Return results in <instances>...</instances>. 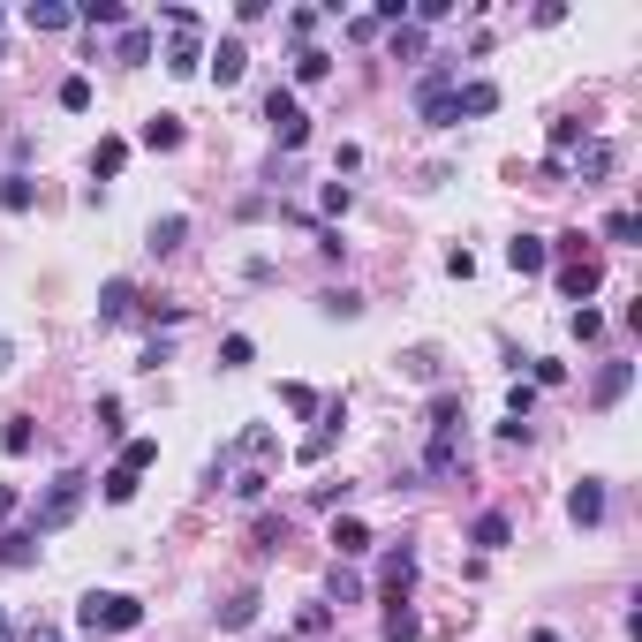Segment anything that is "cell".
<instances>
[{
    "label": "cell",
    "instance_id": "obj_15",
    "mask_svg": "<svg viewBox=\"0 0 642 642\" xmlns=\"http://www.w3.org/2000/svg\"><path fill=\"white\" fill-rule=\"evenodd\" d=\"M99 491H106V507H129L136 491H144V469H129V461H114V469L99 476Z\"/></svg>",
    "mask_w": 642,
    "mask_h": 642
},
{
    "label": "cell",
    "instance_id": "obj_49",
    "mask_svg": "<svg viewBox=\"0 0 642 642\" xmlns=\"http://www.w3.org/2000/svg\"><path fill=\"white\" fill-rule=\"evenodd\" d=\"M8 514H16V484H0V522H8Z\"/></svg>",
    "mask_w": 642,
    "mask_h": 642
},
{
    "label": "cell",
    "instance_id": "obj_11",
    "mask_svg": "<svg viewBox=\"0 0 642 642\" xmlns=\"http://www.w3.org/2000/svg\"><path fill=\"white\" fill-rule=\"evenodd\" d=\"M507 265L514 272H552V242H544V235H514L507 242Z\"/></svg>",
    "mask_w": 642,
    "mask_h": 642
},
{
    "label": "cell",
    "instance_id": "obj_19",
    "mask_svg": "<svg viewBox=\"0 0 642 642\" xmlns=\"http://www.w3.org/2000/svg\"><path fill=\"white\" fill-rule=\"evenodd\" d=\"M257 612H265V597H257V590H235V597L220 605V627H227V635H242V627H257Z\"/></svg>",
    "mask_w": 642,
    "mask_h": 642
},
{
    "label": "cell",
    "instance_id": "obj_34",
    "mask_svg": "<svg viewBox=\"0 0 642 642\" xmlns=\"http://www.w3.org/2000/svg\"><path fill=\"white\" fill-rule=\"evenodd\" d=\"M121 167H129V144H121V136H106L99 152H91V174H106V182H114Z\"/></svg>",
    "mask_w": 642,
    "mask_h": 642
},
{
    "label": "cell",
    "instance_id": "obj_23",
    "mask_svg": "<svg viewBox=\"0 0 642 642\" xmlns=\"http://www.w3.org/2000/svg\"><path fill=\"white\" fill-rule=\"evenodd\" d=\"M378 582H386L393 597H408V582H416V552H408V544H401V552H386V559H378Z\"/></svg>",
    "mask_w": 642,
    "mask_h": 642
},
{
    "label": "cell",
    "instance_id": "obj_16",
    "mask_svg": "<svg viewBox=\"0 0 642 642\" xmlns=\"http://www.w3.org/2000/svg\"><path fill=\"white\" fill-rule=\"evenodd\" d=\"M627 386H635V363H605V371H597V386H590V401L612 408V401H627Z\"/></svg>",
    "mask_w": 642,
    "mask_h": 642
},
{
    "label": "cell",
    "instance_id": "obj_35",
    "mask_svg": "<svg viewBox=\"0 0 642 642\" xmlns=\"http://www.w3.org/2000/svg\"><path fill=\"white\" fill-rule=\"evenodd\" d=\"M318 310H325V318H363V295H355V288H325Z\"/></svg>",
    "mask_w": 642,
    "mask_h": 642
},
{
    "label": "cell",
    "instance_id": "obj_32",
    "mask_svg": "<svg viewBox=\"0 0 642 642\" xmlns=\"http://www.w3.org/2000/svg\"><path fill=\"white\" fill-rule=\"evenodd\" d=\"M355 597H363V575H355V567H333V575H325V605H355Z\"/></svg>",
    "mask_w": 642,
    "mask_h": 642
},
{
    "label": "cell",
    "instance_id": "obj_10",
    "mask_svg": "<svg viewBox=\"0 0 642 642\" xmlns=\"http://www.w3.org/2000/svg\"><path fill=\"white\" fill-rule=\"evenodd\" d=\"M378 635H386V642H423V612L408 605V597H393L386 620H378Z\"/></svg>",
    "mask_w": 642,
    "mask_h": 642
},
{
    "label": "cell",
    "instance_id": "obj_53",
    "mask_svg": "<svg viewBox=\"0 0 642 642\" xmlns=\"http://www.w3.org/2000/svg\"><path fill=\"white\" fill-rule=\"evenodd\" d=\"M265 642H295V635H265Z\"/></svg>",
    "mask_w": 642,
    "mask_h": 642
},
{
    "label": "cell",
    "instance_id": "obj_20",
    "mask_svg": "<svg viewBox=\"0 0 642 642\" xmlns=\"http://www.w3.org/2000/svg\"><path fill=\"white\" fill-rule=\"evenodd\" d=\"M114 61L121 68H144V61H152V23H129V31L114 38Z\"/></svg>",
    "mask_w": 642,
    "mask_h": 642
},
{
    "label": "cell",
    "instance_id": "obj_26",
    "mask_svg": "<svg viewBox=\"0 0 642 642\" xmlns=\"http://www.w3.org/2000/svg\"><path fill=\"white\" fill-rule=\"evenodd\" d=\"M333 552L340 559H363V552H371V529L355 522V514H340V522H333Z\"/></svg>",
    "mask_w": 642,
    "mask_h": 642
},
{
    "label": "cell",
    "instance_id": "obj_25",
    "mask_svg": "<svg viewBox=\"0 0 642 642\" xmlns=\"http://www.w3.org/2000/svg\"><path fill=\"white\" fill-rule=\"evenodd\" d=\"M129 310H136V288H129V280H106V288H99V325H121Z\"/></svg>",
    "mask_w": 642,
    "mask_h": 642
},
{
    "label": "cell",
    "instance_id": "obj_14",
    "mask_svg": "<svg viewBox=\"0 0 642 642\" xmlns=\"http://www.w3.org/2000/svg\"><path fill=\"white\" fill-rule=\"evenodd\" d=\"M612 167H620V152H612L605 136H590V144H582V159H575V182H605Z\"/></svg>",
    "mask_w": 642,
    "mask_h": 642
},
{
    "label": "cell",
    "instance_id": "obj_6",
    "mask_svg": "<svg viewBox=\"0 0 642 642\" xmlns=\"http://www.w3.org/2000/svg\"><path fill=\"white\" fill-rule=\"evenodd\" d=\"M461 461H469L461 431H431V446H423V476H431V484H446V476H461Z\"/></svg>",
    "mask_w": 642,
    "mask_h": 642
},
{
    "label": "cell",
    "instance_id": "obj_31",
    "mask_svg": "<svg viewBox=\"0 0 642 642\" xmlns=\"http://www.w3.org/2000/svg\"><path fill=\"white\" fill-rule=\"evenodd\" d=\"M325 76H333V53H325V46H303V53H295V84H325Z\"/></svg>",
    "mask_w": 642,
    "mask_h": 642
},
{
    "label": "cell",
    "instance_id": "obj_30",
    "mask_svg": "<svg viewBox=\"0 0 642 642\" xmlns=\"http://www.w3.org/2000/svg\"><path fill=\"white\" fill-rule=\"evenodd\" d=\"M31 204H38L31 174H0V212H31Z\"/></svg>",
    "mask_w": 642,
    "mask_h": 642
},
{
    "label": "cell",
    "instance_id": "obj_3",
    "mask_svg": "<svg viewBox=\"0 0 642 642\" xmlns=\"http://www.w3.org/2000/svg\"><path fill=\"white\" fill-rule=\"evenodd\" d=\"M167 68H174V76H197V68H204V16H197V8H167Z\"/></svg>",
    "mask_w": 642,
    "mask_h": 642
},
{
    "label": "cell",
    "instance_id": "obj_43",
    "mask_svg": "<svg viewBox=\"0 0 642 642\" xmlns=\"http://www.w3.org/2000/svg\"><path fill=\"white\" fill-rule=\"evenodd\" d=\"M325 627H333V605H303V620H295V642H303V635H325Z\"/></svg>",
    "mask_w": 642,
    "mask_h": 642
},
{
    "label": "cell",
    "instance_id": "obj_17",
    "mask_svg": "<svg viewBox=\"0 0 642 642\" xmlns=\"http://www.w3.org/2000/svg\"><path fill=\"white\" fill-rule=\"evenodd\" d=\"M76 23H91V31H129V8H121V0H76Z\"/></svg>",
    "mask_w": 642,
    "mask_h": 642
},
{
    "label": "cell",
    "instance_id": "obj_24",
    "mask_svg": "<svg viewBox=\"0 0 642 642\" xmlns=\"http://www.w3.org/2000/svg\"><path fill=\"white\" fill-rule=\"evenodd\" d=\"M491 106H499V84H484V76H476V84H454V121L461 114H491Z\"/></svg>",
    "mask_w": 642,
    "mask_h": 642
},
{
    "label": "cell",
    "instance_id": "obj_41",
    "mask_svg": "<svg viewBox=\"0 0 642 642\" xmlns=\"http://www.w3.org/2000/svg\"><path fill=\"white\" fill-rule=\"evenodd\" d=\"M401 371H408V378H423V386H431V378H439V355H431V348H408V355H401Z\"/></svg>",
    "mask_w": 642,
    "mask_h": 642
},
{
    "label": "cell",
    "instance_id": "obj_29",
    "mask_svg": "<svg viewBox=\"0 0 642 642\" xmlns=\"http://www.w3.org/2000/svg\"><path fill=\"white\" fill-rule=\"evenodd\" d=\"M288 529H295V522H288V514H257V529H250V544H257V552H265V559H272V552H280V544H288Z\"/></svg>",
    "mask_w": 642,
    "mask_h": 642
},
{
    "label": "cell",
    "instance_id": "obj_37",
    "mask_svg": "<svg viewBox=\"0 0 642 642\" xmlns=\"http://www.w3.org/2000/svg\"><path fill=\"white\" fill-rule=\"evenodd\" d=\"M431 431H461V393H431Z\"/></svg>",
    "mask_w": 642,
    "mask_h": 642
},
{
    "label": "cell",
    "instance_id": "obj_4",
    "mask_svg": "<svg viewBox=\"0 0 642 642\" xmlns=\"http://www.w3.org/2000/svg\"><path fill=\"white\" fill-rule=\"evenodd\" d=\"M265 121H272V136H280V152H303L310 144V114H303V99H295L288 84L265 91Z\"/></svg>",
    "mask_w": 642,
    "mask_h": 642
},
{
    "label": "cell",
    "instance_id": "obj_2",
    "mask_svg": "<svg viewBox=\"0 0 642 642\" xmlns=\"http://www.w3.org/2000/svg\"><path fill=\"white\" fill-rule=\"evenodd\" d=\"M84 499H91V476H84V469H61V476H53V484H46V499H38V507H31V529H38V537H53V529H68V522H76V507H84Z\"/></svg>",
    "mask_w": 642,
    "mask_h": 642
},
{
    "label": "cell",
    "instance_id": "obj_45",
    "mask_svg": "<svg viewBox=\"0 0 642 642\" xmlns=\"http://www.w3.org/2000/svg\"><path fill=\"white\" fill-rule=\"evenodd\" d=\"M265 484H272V476H265V469H250V476H235V499H242V507H257V499H265Z\"/></svg>",
    "mask_w": 642,
    "mask_h": 642
},
{
    "label": "cell",
    "instance_id": "obj_1",
    "mask_svg": "<svg viewBox=\"0 0 642 642\" xmlns=\"http://www.w3.org/2000/svg\"><path fill=\"white\" fill-rule=\"evenodd\" d=\"M76 627H84V635H136V627H144V597H129V590H91L84 605H76Z\"/></svg>",
    "mask_w": 642,
    "mask_h": 642
},
{
    "label": "cell",
    "instance_id": "obj_21",
    "mask_svg": "<svg viewBox=\"0 0 642 642\" xmlns=\"http://www.w3.org/2000/svg\"><path fill=\"white\" fill-rule=\"evenodd\" d=\"M0 567H38V529H31V522L0 537Z\"/></svg>",
    "mask_w": 642,
    "mask_h": 642
},
{
    "label": "cell",
    "instance_id": "obj_52",
    "mask_svg": "<svg viewBox=\"0 0 642 642\" xmlns=\"http://www.w3.org/2000/svg\"><path fill=\"white\" fill-rule=\"evenodd\" d=\"M529 642H559V635H552V627H537V635H529Z\"/></svg>",
    "mask_w": 642,
    "mask_h": 642
},
{
    "label": "cell",
    "instance_id": "obj_22",
    "mask_svg": "<svg viewBox=\"0 0 642 642\" xmlns=\"http://www.w3.org/2000/svg\"><path fill=\"white\" fill-rule=\"evenodd\" d=\"M507 537H514V522H507L499 507H491V514H476V522H469V544H476V552H499Z\"/></svg>",
    "mask_w": 642,
    "mask_h": 642
},
{
    "label": "cell",
    "instance_id": "obj_40",
    "mask_svg": "<svg viewBox=\"0 0 642 642\" xmlns=\"http://www.w3.org/2000/svg\"><path fill=\"white\" fill-rule=\"evenodd\" d=\"M280 408H288V416H318V393H310V386H280Z\"/></svg>",
    "mask_w": 642,
    "mask_h": 642
},
{
    "label": "cell",
    "instance_id": "obj_42",
    "mask_svg": "<svg viewBox=\"0 0 642 642\" xmlns=\"http://www.w3.org/2000/svg\"><path fill=\"white\" fill-rule=\"evenodd\" d=\"M416 53H423V31L416 23H393V61H416Z\"/></svg>",
    "mask_w": 642,
    "mask_h": 642
},
{
    "label": "cell",
    "instance_id": "obj_7",
    "mask_svg": "<svg viewBox=\"0 0 642 642\" xmlns=\"http://www.w3.org/2000/svg\"><path fill=\"white\" fill-rule=\"evenodd\" d=\"M597 288H605V265H597V257H567V265H559V295H567V303H590Z\"/></svg>",
    "mask_w": 642,
    "mask_h": 642
},
{
    "label": "cell",
    "instance_id": "obj_13",
    "mask_svg": "<svg viewBox=\"0 0 642 642\" xmlns=\"http://www.w3.org/2000/svg\"><path fill=\"white\" fill-rule=\"evenodd\" d=\"M204 61H212V76H220V84H242V68H250V46H242V38H220V46L204 53Z\"/></svg>",
    "mask_w": 642,
    "mask_h": 642
},
{
    "label": "cell",
    "instance_id": "obj_27",
    "mask_svg": "<svg viewBox=\"0 0 642 642\" xmlns=\"http://www.w3.org/2000/svg\"><path fill=\"white\" fill-rule=\"evenodd\" d=\"M31 446H38V423H31V416H8V423H0V454H16V461H23Z\"/></svg>",
    "mask_w": 642,
    "mask_h": 642
},
{
    "label": "cell",
    "instance_id": "obj_47",
    "mask_svg": "<svg viewBox=\"0 0 642 642\" xmlns=\"http://www.w3.org/2000/svg\"><path fill=\"white\" fill-rule=\"evenodd\" d=\"M99 431H106V439H121V401H114V393H99Z\"/></svg>",
    "mask_w": 642,
    "mask_h": 642
},
{
    "label": "cell",
    "instance_id": "obj_5",
    "mask_svg": "<svg viewBox=\"0 0 642 642\" xmlns=\"http://www.w3.org/2000/svg\"><path fill=\"white\" fill-rule=\"evenodd\" d=\"M416 114L431 121V129H454V61H431L416 84Z\"/></svg>",
    "mask_w": 642,
    "mask_h": 642
},
{
    "label": "cell",
    "instance_id": "obj_48",
    "mask_svg": "<svg viewBox=\"0 0 642 642\" xmlns=\"http://www.w3.org/2000/svg\"><path fill=\"white\" fill-rule=\"evenodd\" d=\"M597 333H605V318H597V310L582 303V310H575V340H597Z\"/></svg>",
    "mask_w": 642,
    "mask_h": 642
},
{
    "label": "cell",
    "instance_id": "obj_46",
    "mask_svg": "<svg viewBox=\"0 0 642 642\" xmlns=\"http://www.w3.org/2000/svg\"><path fill=\"white\" fill-rule=\"evenodd\" d=\"M318 204H325V212H333V220H340V212H348V204H355V189H348V182H325V189H318Z\"/></svg>",
    "mask_w": 642,
    "mask_h": 642
},
{
    "label": "cell",
    "instance_id": "obj_50",
    "mask_svg": "<svg viewBox=\"0 0 642 642\" xmlns=\"http://www.w3.org/2000/svg\"><path fill=\"white\" fill-rule=\"evenodd\" d=\"M8 363H16V340H8V333H0V378H8Z\"/></svg>",
    "mask_w": 642,
    "mask_h": 642
},
{
    "label": "cell",
    "instance_id": "obj_33",
    "mask_svg": "<svg viewBox=\"0 0 642 642\" xmlns=\"http://www.w3.org/2000/svg\"><path fill=\"white\" fill-rule=\"evenodd\" d=\"M635 235H642V212H627V204H620V212H605V242H612V250H627Z\"/></svg>",
    "mask_w": 642,
    "mask_h": 642
},
{
    "label": "cell",
    "instance_id": "obj_28",
    "mask_svg": "<svg viewBox=\"0 0 642 642\" xmlns=\"http://www.w3.org/2000/svg\"><path fill=\"white\" fill-rule=\"evenodd\" d=\"M23 23H31V31H68V23H76V8H61V0H31V8H23Z\"/></svg>",
    "mask_w": 642,
    "mask_h": 642
},
{
    "label": "cell",
    "instance_id": "obj_12",
    "mask_svg": "<svg viewBox=\"0 0 642 642\" xmlns=\"http://www.w3.org/2000/svg\"><path fill=\"white\" fill-rule=\"evenodd\" d=\"M136 144H144V152H182V114H152L136 129Z\"/></svg>",
    "mask_w": 642,
    "mask_h": 642
},
{
    "label": "cell",
    "instance_id": "obj_39",
    "mask_svg": "<svg viewBox=\"0 0 642 642\" xmlns=\"http://www.w3.org/2000/svg\"><path fill=\"white\" fill-rule=\"evenodd\" d=\"M250 355H257V348H250V333H227V340H220V371H242Z\"/></svg>",
    "mask_w": 642,
    "mask_h": 642
},
{
    "label": "cell",
    "instance_id": "obj_51",
    "mask_svg": "<svg viewBox=\"0 0 642 642\" xmlns=\"http://www.w3.org/2000/svg\"><path fill=\"white\" fill-rule=\"evenodd\" d=\"M23 642H61V635H53V627H23Z\"/></svg>",
    "mask_w": 642,
    "mask_h": 642
},
{
    "label": "cell",
    "instance_id": "obj_44",
    "mask_svg": "<svg viewBox=\"0 0 642 642\" xmlns=\"http://www.w3.org/2000/svg\"><path fill=\"white\" fill-rule=\"evenodd\" d=\"M529 371H537V386H567V363H559V355H529Z\"/></svg>",
    "mask_w": 642,
    "mask_h": 642
},
{
    "label": "cell",
    "instance_id": "obj_18",
    "mask_svg": "<svg viewBox=\"0 0 642 642\" xmlns=\"http://www.w3.org/2000/svg\"><path fill=\"white\" fill-rule=\"evenodd\" d=\"M182 242H189V220H182V212H167V220H152V235H144V250H152V257H174V250H182Z\"/></svg>",
    "mask_w": 642,
    "mask_h": 642
},
{
    "label": "cell",
    "instance_id": "obj_36",
    "mask_svg": "<svg viewBox=\"0 0 642 642\" xmlns=\"http://www.w3.org/2000/svg\"><path fill=\"white\" fill-rule=\"evenodd\" d=\"M582 136H590V121H575V114H567V121H552V159H567V152L582 144Z\"/></svg>",
    "mask_w": 642,
    "mask_h": 642
},
{
    "label": "cell",
    "instance_id": "obj_8",
    "mask_svg": "<svg viewBox=\"0 0 642 642\" xmlns=\"http://www.w3.org/2000/svg\"><path fill=\"white\" fill-rule=\"evenodd\" d=\"M567 522H575V529H597V522H605V476H582V484L567 491Z\"/></svg>",
    "mask_w": 642,
    "mask_h": 642
},
{
    "label": "cell",
    "instance_id": "obj_38",
    "mask_svg": "<svg viewBox=\"0 0 642 642\" xmlns=\"http://www.w3.org/2000/svg\"><path fill=\"white\" fill-rule=\"evenodd\" d=\"M53 99H61L68 114H84V106H91V76H61V91H53Z\"/></svg>",
    "mask_w": 642,
    "mask_h": 642
},
{
    "label": "cell",
    "instance_id": "obj_9",
    "mask_svg": "<svg viewBox=\"0 0 642 642\" xmlns=\"http://www.w3.org/2000/svg\"><path fill=\"white\" fill-rule=\"evenodd\" d=\"M340 423H348V401H325V408H318V431L303 439V461H325V454H333Z\"/></svg>",
    "mask_w": 642,
    "mask_h": 642
}]
</instances>
